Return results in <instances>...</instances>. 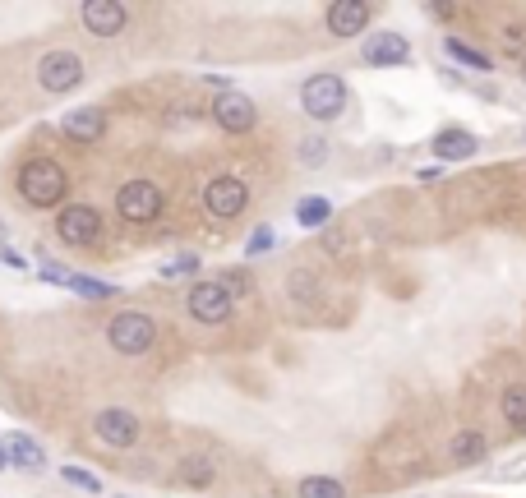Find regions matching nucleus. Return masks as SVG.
I'll return each mask as SVG.
<instances>
[{
	"label": "nucleus",
	"mask_w": 526,
	"mask_h": 498,
	"mask_svg": "<svg viewBox=\"0 0 526 498\" xmlns=\"http://www.w3.org/2000/svg\"><path fill=\"white\" fill-rule=\"evenodd\" d=\"M37 83H42V93H74L79 83H84V56L79 51H47V56L37 60Z\"/></svg>",
	"instance_id": "5"
},
{
	"label": "nucleus",
	"mask_w": 526,
	"mask_h": 498,
	"mask_svg": "<svg viewBox=\"0 0 526 498\" xmlns=\"http://www.w3.org/2000/svg\"><path fill=\"white\" fill-rule=\"evenodd\" d=\"M300 111L310 120H337L347 111V83L328 70L310 74V79L300 83Z\"/></svg>",
	"instance_id": "2"
},
{
	"label": "nucleus",
	"mask_w": 526,
	"mask_h": 498,
	"mask_svg": "<svg viewBox=\"0 0 526 498\" xmlns=\"http://www.w3.org/2000/svg\"><path fill=\"white\" fill-rule=\"evenodd\" d=\"M296 222L305 226V231H323V226L333 222V203L323 199V194H305V199L296 203Z\"/></svg>",
	"instance_id": "18"
},
{
	"label": "nucleus",
	"mask_w": 526,
	"mask_h": 498,
	"mask_svg": "<svg viewBox=\"0 0 526 498\" xmlns=\"http://www.w3.org/2000/svg\"><path fill=\"white\" fill-rule=\"evenodd\" d=\"M485 452H490V439H485L480 429H457L453 443H448L453 466H476V462H485Z\"/></svg>",
	"instance_id": "16"
},
{
	"label": "nucleus",
	"mask_w": 526,
	"mask_h": 498,
	"mask_svg": "<svg viewBox=\"0 0 526 498\" xmlns=\"http://www.w3.org/2000/svg\"><path fill=\"white\" fill-rule=\"evenodd\" d=\"M199 273V254H180V259L162 263V277H194Z\"/></svg>",
	"instance_id": "27"
},
{
	"label": "nucleus",
	"mask_w": 526,
	"mask_h": 498,
	"mask_svg": "<svg viewBox=\"0 0 526 498\" xmlns=\"http://www.w3.org/2000/svg\"><path fill=\"white\" fill-rule=\"evenodd\" d=\"M79 19H84V28L93 37H120L125 24H130V10H125L120 0H84Z\"/></svg>",
	"instance_id": "12"
},
{
	"label": "nucleus",
	"mask_w": 526,
	"mask_h": 498,
	"mask_svg": "<svg viewBox=\"0 0 526 498\" xmlns=\"http://www.w3.org/2000/svg\"><path fill=\"white\" fill-rule=\"evenodd\" d=\"M162 190H157L153 180H125L116 190V213L125 217L130 226H148L162 217Z\"/></svg>",
	"instance_id": "4"
},
{
	"label": "nucleus",
	"mask_w": 526,
	"mask_h": 498,
	"mask_svg": "<svg viewBox=\"0 0 526 498\" xmlns=\"http://www.w3.org/2000/svg\"><path fill=\"white\" fill-rule=\"evenodd\" d=\"M107 342H111V351H120V356H144L148 346L157 342L153 314H144V309H125V314H116V319L107 323Z\"/></svg>",
	"instance_id": "3"
},
{
	"label": "nucleus",
	"mask_w": 526,
	"mask_h": 498,
	"mask_svg": "<svg viewBox=\"0 0 526 498\" xmlns=\"http://www.w3.org/2000/svg\"><path fill=\"white\" fill-rule=\"evenodd\" d=\"M291 291H296L300 305H310V300H314V277L310 273H296V277H291Z\"/></svg>",
	"instance_id": "29"
},
{
	"label": "nucleus",
	"mask_w": 526,
	"mask_h": 498,
	"mask_svg": "<svg viewBox=\"0 0 526 498\" xmlns=\"http://www.w3.org/2000/svg\"><path fill=\"white\" fill-rule=\"evenodd\" d=\"M300 162L305 166L328 162V139H323V134H305V139H300Z\"/></svg>",
	"instance_id": "25"
},
{
	"label": "nucleus",
	"mask_w": 526,
	"mask_h": 498,
	"mask_svg": "<svg viewBox=\"0 0 526 498\" xmlns=\"http://www.w3.org/2000/svg\"><path fill=\"white\" fill-rule=\"evenodd\" d=\"M185 309H190L194 323H204V328H217V323L231 319V309H236V296H231L227 286L217 282H194L190 286V300H185Z\"/></svg>",
	"instance_id": "6"
},
{
	"label": "nucleus",
	"mask_w": 526,
	"mask_h": 498,
	"mask_svg": "<svg viewBox=\"0 0 526 498\" xmlns=\"http://www.w3.org/2000/svg\"><path fill=\"white\" fill-rule=\"evenodd\" d=\"M370 14H374V5H365V0H333V5H328V33L360 37L365 24H370Z\"/></svg>",
	"instance_id": "13"
},
{
	"label": "nucleus",
	"mask_w": 526,
	"mask_h": 498,
	"mask_svg": "<svg viewBox=\"0 0 526 498\" xmlns=\"http://www.w3.org/2000/svg\"><path fill=\"white\" fill-rule=\"evenodd\" d=\"M503 47L508 51H522V28H503ZM526 56V51H522Z\"/></svg>",
	"instance_id": "31"
},
{
	"label": "nucleus",
	"mask_w": 526,
	"mask_h": 498,
	"mask_svg": "<svg viewBox=\"0 0 526 498\" xmlns=\"http://www.w3.org/2000/svg\"><path fill=\"white\" fill-rule=\"evenodd\" d=\"M56 236L65 245H97L102 240V213L88 203H65L56 217Z\"/></svg>",
	"instance_id": "8"
},
{
	"label": "nucleus",
	"mask_w": 526,
	"mask_h": 498,
	"mask_svg": "<svg viewBox=\"0 0 526 498\" xmlns=\"http://www.w3.org/2000/svg\"><path fill=\"white\" fill-rule=\"evenodd\" d=\"M360 60L374 65V70H397L411 60V42L402 33H370L365 47H360Z\"/></svg>",
	"instance_id": "10"
},
{
	"label": "nucleus",
	"mask_w": 526,
	"mask_h": 498,
	"mask_svg": "<svg viewBox=\"0 0 526 498\" xmlns=\"http://www.w3.org/2000/svg\"><path fill=\"white\" fill-rule=\"evenodd\" d=\"M42 277L56 282V286H65V282H70V268H60V263H42Z\"/></svg>",
	"instance_id": "30"
},
{
	"label": "nucleus",
	"mask_w": 526,
	"mask_h": 498,
	"mask_svg": "<svg viewBox=\"0 0 526 498\" xmlns=\"http://www.w3.org/2000/svg\"><path fill=\"white\" fill-rule=\"evenodd\" d=\"M273 226H254L250 231V240H245V254H250V259H259V254H268V249H273Z\"/></svg>",
	"instance_id": "26"
},
{
	"label": "nucleus",
	"mask_w": 526,
	"mask_h": 498,
	"mask_svg": "<svg viewBox=\"0 0 526 498\" xmlns=\"http://www.w3.org/2000/svg\"><path fill=\"white\" fill-rule=\"evenodd\" d=\"M60 130L70 134L74 143H97L107 134V116H102V107H74L70 116L60 120Z\"/></svg>",
	"instance_id": "15"
},
{
	"label": "nucleus",
	"mask_w": 526,
	"mask_h": 498,
	"mask_svg": "<svg viewBox=\"0 0 526 498\" xmlns=\"http://www.w3.org/2000/svg\"><path fill=\"white\" fill-rule=\"evenodd\" d=\"M5 466H10V452H5V443H0V471H5Z\"/></svg>",
	"instance_id": "33"
},
{
	"label": "nucleus",
	"mask_w": 526,
	"mask_h": 498,
	"mask_svg": "<svg viewBox=\"0 0 526 498\" xmlns=\"http://www.w3.org/2000/svg\"><path fill=\"white\" fill-rule=\"evenodd\" d=\"M522 79H526V56H522Z\"/></svg>",
	"instance_id": "35"
},
{
	"label": "nucleus",
	"mask_w": 526,
	"mask_h": 498,
	"mask_svg": "<svg viewBox=\"0 0 526 498\" xmlns=\"http://www.w3.org/2000/svg\"><path fill=\"white\" fill-rule=\"evenodd\" d=\"M213 120L227 134H250L254 125H259V107H254L250 93H236V88H227V93L213 97Z\"/></svg>",
	"instance_id": "9"
},
{
	"label": "nucleus",
	"mask_w": 526,
	"mask_h": 498,
	"mask_svg": "<svg viewBox=\"0 0 526 498\" xmlns=\"http://www.w3.org/2000/svg\"><path fill=\"white\" fill-rule=\"evenodd\" d=\"M300 498H347V485L342 480H333V475H305L296 485Z\"/></svg>",
	"instance_id": "21"
},
{
	"label": "nucleus",
	"mask_w": 526,
	"mask_h": 498,
	"mask_svg": "<svg viewBox=\"0 0 526 498\" xmlns=\"http://www.w3.org/2000/svg\"><path fill=\"white\" fill-rule=\"evenodd\" d=\"M443 51H448L457 65H467V70H476V74L490 70V56H485V51H476V47H467L462 37H443Z\"/></svg>",
	"instance_id": "22"
},
{
	"label": "nucleus",
	"mask_w": 526,
	"mask_h": 498,
	"mask_svg": "<svg viewBox=\"0 0 526 498\" xmlns=\"http://www.w3.org/2000/svg\"><path fill=\"white\" fill-rule=\"evenodd\" d=\"M499 411H503V420H508V429H513V434H526V383L503 388Z\"/></svg>",
	"instance_id": "19"
},
{
	"label": "nucleus",
	"mask_w": 526,
	"mask_h": 498,
	"mask_svg": "<svg viewBox=\"0 0 526 498\" xmlns=\"http://www.w3.org/2000/svg\"><path fill=\"white\" fill-rule=\"evenodd\" d=\"M176 475L194 489H208L213 485V475H217V466H213V457H185V462L176 466Z\"/></svg>",
	"instance_id": "20"
},
{
	"label": "nucleus",
	"mask_w": 526,
	"mask_h": 498,
	"mask_svg": "<svg viewBox=\"0 0 526 498\" xmlns=\"http://www.w3.org/2000/svg\"><path fill=\"white\" fill-rule=\"evenodd\" d=\"M5 452H10V466H19V471H42L47 466V452H42V443L28 439V434H5Z\"/></svg>",
	"instance_id": "17"
},
{
	"label": "nucleus",
	"mask_w": 526,
	"mask_h": 498,
	"mask_svg": "<svg viewBox=\"0 0 526 498\" xmlns=\"http://www.w3.org/2000/svg\"><path fill=\"white\" fill-rule=\"evenodd\" d=\"M10 245V231H5V222H0V249Z\"/></svg>",
	"instance_id": "34"
},
{
	"label": "nucleus",
	"mask_w": 526,
	"mask_h": 498,
	"mask_svg": "<svg viewBox=\"0 0 526 498\" xmlns=\"http://www.w3.org/2000/svg\"><path fill=\"white\" fill-rule=\"evenodd\" d=\"M480 139L471 130H462V125H448V130H439L430 139V153L439 157V162H467V157H476Z\"/></svg>",
	"instance_id": "14"
},
{
	"label": "nucleus",
	"mask_w": 526,
	"mask_h": 498,
	"mask_svg": "<svg viewBox=\"0 0 526 498\" xmlns=\"http://www.w3.org/2000/svg\"><path fill=\"white\" fill-rule=\"evenodd\" d=\"M0 259L10 263V268H19V273H28V259H24V254H14V249H10V245L0 249Z\"/></svg>",
	"instance_id": "32"
},
{
	"label": "nucleus",
	"mask_w": 526,
	"mask_h": 498,
	"mask_svg": "<svg viewBox=\"0 0 526 498\" xmlns=\"http://www.w3.org/2000/svg\"><path fill=\"white\" fill-rule=\"evenodd\" d=\"M70 291H79L84 300H111L120 291V286H111V282H102V277H84V273H70Z\"/></svg>",
	"instance_id": "23"
},
{
	"label": "nucleus",
	"mask_w": 526,
	"mask_h": 498,
	"mask_svg": "<svg viewBox=\"0 0 526 498\" xmlns=\"http://www.w3.org/2000/svg\"><path fill=\"white\" fill-rule=\"evenodd\" d=\"M60 480H65L70 489H79V494H102V480H97L93 471H84V466H65Z\"/></svg>",
	"instance_id": "24"
},
{
	"label": "nucleus",
	"mask_w": 526,
	"mask_h": 498,
	"mask_svg": "<svg viewBox=\"0 0 526 498\" xmlns=\"http://www.w3.org/2000/svg\"><path fill=\"white\" fill-rule=\"evenodd\" d=\"M245 203H250V185L240 176H213L204 185V213L217 217V222H231V217L245 213Z\"/></svg>",
	"instance_id": "7"
},
{
	"label": "nucleus",
	"mask_w": 526,
	"mask_h": 498,
	"mask_svg": "<svg viewBox=\"0 0 526 498\" xmlns=\"http://www.w3.org/2000/svg\"><path fill=\"white\" fill-rule=\"evenodd\" d=\"M217 282L227 286L231 296H245V291H250V277L240 273V268H227V273H217Z\"/></svg>",
	"instance_id": "28"
},
{
	"label": "nucleus",
	"mask_w": 526,
	"mask_h": 498,
	"mask_svg": "<svg viewBox=\"0 0 526 498\" xmlns=\"http://www.w3.org/2000/svg\"><path fill=\"white\" fill-rule=\"evenodd\" d=\"M120 498H125V494H120Z\"/></svg>",
	"instance_id": "36"
},
{
	"label": "nucleus",
	"mask_w": 526,
	"mask_h": 498,
	"mask_svg": "<svg viewBox=\"0 0 526 498\" xmlns=\"http://www.w3.org/2000/svg\"><path fill=\"white\" fill-rule=\"evenodd\" d=\"M14 190L28 208H60L65 194H70V176H65V166L51 162V157H28L19 166V180H14Z\"/></svg>",
	"instance_id": "1"
},
{
	"label": "nucleus",
	"mask_w": 526,
	"mask_h": 498,
	"mask_svg": "<svg viewBox=\"0 0 526 498\" xmlns=\"http://www.w3.org/2000/svg\"><path fill=\"white\" fill-rule=\"evenodd\" d=\"M93 434L107 443V448L125 452V448H134V443H139V415L111 406V411H102V415L93 420Z\"/></svg>",
	"instance_id": "11"
}]
</instances>
